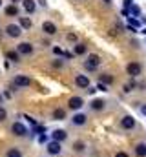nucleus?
I'll return each mask as SVG.
<instances>
[{
	"mask_svg": "<svg viewBox=\"0 0 146 157\" xmlns=\"http://www.w3.org/2000/svg\"><path fill=\"white\" fill-rule=\"evenodd\" d=\"M60 143H57V141H51V143H48V152L51 154V155H59L60 154Z\"/></svg>",
	"mask_w": 146,
	"mask_h": 157,
	"instance_id": "9b49d317",
	"label": "nucleus"
},
{
	"mask_svg": "<svg viewBox=\"0 0 146 157\" xmlns=\"http://www.w3.org/2000/svg\"><path fill=\"white\" fill-rule=\"evenodd\" d=\"M6 57H7V60H9V62H15V64H17V62H20V53H18V51H7V53H6Z\"/></svg>",
	"mask_w": 146,
	"mask_h": 157,
	"instance_id": "dca6fc26",
	"label": "nucleus"
},
{
	"mask_svg": "<svg viewBox=\"0 0 146 157\" xmlns=\"http://www.w3.org/2000/svg\"><path fill=\"white\" fill-rule=\"evenodd\" d=\"M115 157H128V154H124V152H119Z\"/></svg>",
	"mask_w": 146,
	"mask_h": 157,
	"instance_id": "ea45409f",
	"label": "nucleus"
},
{
	"mask_svg": "<svg viewBox=\"0 0 146 157\" xmlns=\"http://www.w3.org/2000/svg\"><path fill=\"white\" fill-rule=\"evenodd\" d=\"M11 132H13L17 137H24V135H28V128H26L22 122H15V124L11 126Z\"/></svg>",
	"mask_w": 146,
	"mask_h": 157,
	"instance_id": "7ed1b4c3",
	"label": "nucleus"
},
{
	"mask_svg": "<svg viewBox=\"0 0 146 157\" xmlns=\"http://www.w3.org/2000/svg\"><path fill=\"white\" fill-rule=\"evenodd\" d=\"M86 115L84 113H77V115H73V124H77V126H82V124H86Z\"/></svg>",
	"mask_w": 146,
	"mask_h": 157,
	"instance_id": "f3484780",
	"label": "nucleus"
},
{
	"mask_svg": "<svg viewBox=\"0 0 146 157\" xmlns=\"http://www.w3.org/2000/svg\"><path fill=\"white\" fill-rule=\"evenodd\" d=\"M133 88H135V82H130V84H126V86H124V91H126V93H130Z\"/></svg>",
	"mask_w": 146,
	"mask_h": 157,
	"instance_id": "c756f323",
	"label": "nucleus"
},
{
	"mask_svg": "<svg viewBox=\"0 0 146 157\" xmlns=\"http://www.w3.org/2000/svg\"><path fill=\"white\" fill-rule=\"evenodd\" d=\"M130 17H135V18L141 17V7H139L137 4H133V6L130 7Z\"/></svg>",
	"mask_w": 146,
	"mask_h": 157,
	"instance_id": "b1692460",
	"label": "nucleus"
},
{
	"mask_svg": "<svg viewBox=\"0 0 146 157\" xmlns=\"http://www.w3.org/2000/svg\"><path fill=\"white\" fill-rule=\"evenodd\" d=\"M99 64H101V57H99L97 53H90V55H88V59H86V62H84L86 70H90V71L97 70V68H99Z\"/></svg>",
	"mask_w": 146,
	"mask_h": 157,
	"instance_id": "f257e3e1",
	"label": "nucleus"
},
{
	"mask_svg": "<svg viewBox=\"0 0 146 157\" xmlns=\"http://www.w3.org/2000/svg\"><path fill=\"white\" fill-rule=\"evenodd\" d=\"M126 71H128L130 77H139L141 71H143V66H141L139 62H130V64L126 66Z\"/></svg>",
	"mask_w": 146,
	"mask_h": 157,
	"instance_id": "f03ea898",
	"label": "nucleus"
},
{
	"mask_svg": "<svg viewBox=\"0 0 146 157\" xmlns=\"http://www.w3.org/2000/svg\"><path fill=\"white\" fill-rule=\"evenodd\" d=\"M6 119H7V112H6V108L0 106V122H4Z\"/></svg>",
	"mask_w": 146,
	"mask_h": 157,
	"instance_id": "c85d7f7f",
	"label": "nucleus"
},
{
	"mask_svg": "<svg viewBox=\"0 0 146 157\" xmlns=\"http://www.w3.org/2000/svg\"><path fill=\"white\" fill-rule=\"evenodd\" d=\"M6 15H7V17H18V7H17L15 4L7 6V7H6Z\"/></svg>",
	"mask_w": 146,
	"mask_h": 157,
	"instance_id": "6ab92c4d",
	"label": "nucleus"
},
{
	"mask_svg": "<svg viewBox=\"0 0 146 157\" xmlns=\"http://www.w3.org/2000/svg\"><path fill=\"white\" fill-rule=\"evenodd\" d=\"M53 119H55V121H64V119H66V112H64L62 108L55 110V112H53Z\"/></svg>",
	"mask_w": 146,
	"mask_h": 157,
	"instance_id": "4be33fe9",
	"label": "nucleus"
},
{
	"mask_svg": "<svg viewBox=\"0 0 146 157\" xmlns=\"http://www.w3.org/2000/svg\"><path fill=\"white\" fill-rule=\"evenodd\" d=\"M73 150H75V152H79V154H80V152H84V150H86V144H84V143H82V141H77V143H75V144H73Z\"/></svg>",
	"mask_w": 146,
	"mask_h": 157,
	"instance_id": "393cba45",
	"label": "nucleus"
},
{
	"mask_svg": "<svg viewBox=\"0 0 146 157\" xmlns=\"http://www.w3.org/2000/svg\"><path fill=\"white\" fill-rule=\"evenodd\" d=\"M128 28H133V29L141 28V20L135 18V17H128Z\"/></svg>",
	"mask_w": 146,
	"mask_h": 157,
	"instance_id": "aec40b11",
	"label": "nucleus"
},
{
	"mask_svg": "<svg viewBox=\"0 0 146 157\" xmlns=\"http://www.w3.org/2000/svg\"><path fill=\"white\" fill-rule=\"evenodd\" d=\"M11 2H13V4H15V2H20V0H11Z\"/></svg>",
	"mask_w": 146,
	"mask_h": 157,
	"instance_id": "37998d69",
	"label": "nucleus"
},
{
	"mask_svg": "<svg viewBox=\"0 0 146 157\" xmlns=\"http://www.w3.org/2000/svg\"><path fill=\"white\" fill-rule=\"evenodd\" d=\"M99 82H102V84H106V86H108V84L113 82V77H111L110 73H102V75L99 77Z\"/></svg>",
	"mask_w": 146,
	"mask_h": 157,
	"instance_id": "5701e85b",
	"label": "nucleus"
},
{
	"mask_svg": "<svg viewBox=\"0 0 146 157\" xmlns=\"http://www.w3.org/2000/svg\"><path fill=\"white\" fill-rule=\"evenodd\" d=\"M46 141H48V137H46V133H40V135H38V143H40V144H44Z\"/></svg>",
	"mask_w": 146,
	"mask_h": 157,
	"instance_id": "f704fd0d",
	"label": "nucleus"
},
{
	"mask_svg": "<svg viewBox=\"0 0 146 157\" xmlns=\"http://www.w3.org/2000/svg\"><path fill=\"white\" fill-rule=\"evenodd\" d=\"M97 90H99V91H108V86L102 84V82H99V84H97Z\"/></svg>",
	"mask_w": 146,
	"mask_h": 157,
	"instance_id": "2f4dec72",
	"label": "nucleus"
},
{
	"mask_svg": "<svg viewBox=\"0 0 146 157\" xmlns=\"http://www.w3.org/2000/svg\"><path fill=\"white\" fill-rule=\"evenodd\" d=\"M38 4H40L42 7H46V6H48V2H46V0H38Z\"/></svg>",
	"mask_w": 146,
	"mask_h": 157,
	"instance_id": "4c0bfd02",
	"label": "nucleus"
},
{
	"mask_svg": "<svg viewBox=\"0 0 146 157\" xmlns=\"http://www.w3.org/2000/svg\"><path fill=\"white\" fill-rule=\"evenodd\" d=\"M62 64H64V62L59 59V60H55V62H53V68H62Z\"/></svg>",
	"mask_w": 146,
	"mask_h": 157,
	"instance_id": "c9c22d12",
	"label": "nucleus"
},
{
	"mask_svg": "<svg viewBox=\"0 0 146 157\" xmlns=\"http://www.w3.org/2000/svg\"><path fill=\"white\" fill-rule=\"evenodd\" d=\"M44 132H46L44 126H35V128L31 130V135H40V133H44Z\"/></svg>",
	"mask_w": 146,
	"mask_h": 157,
	"instance_id": "bb28decb",
	"label": "nucleus"
},
{
	"mask_svg": "<svg viewBox=\"0 0 146 157\" xmlns=\"http://www.w3.org/2000/svg\"><path fill=\"white\" fill-rule=\"evenodd\" d=\"M6 33H7L9 37L17 39V37H20V33H22V28H20V26H17V24H9V26L6 28Z\"/></svg>",
	"mask_w": 146,
	"mask_h": 157,
	"instance_id": "39448f33",
	"label": "nucleus"
},
{
	"mask_svg": "<svg viewBox=\"0 0 146 157\" xmlns=\"http://www.w3.org/2000/svg\"><path fill=\"white\" fill-rule=\"evenodd\" d=\"M141 113H143V115H146V104H143V106H141Z\"/></svg>",
	"mask_w": 146,
	"mask_h": 157,
	"instance_id": "58836bf2",
	"label": "nucleus"
},
{
	"mask_svg": "<svg viewBox=\"0 0 146 157\" xmlns=\"http://www.w3.org/2000/svg\"><path fill=\"white\" fill-rule=\"evenodd\" d=\"M90 106H91V110L99 112V110H104V106H106V101H104V99H93V101L90 102Z\"/></svg>",
	"mask_w": 146,
	"mask_h": 157,
	"instance_id": "f8f14e48",
	"label": "nucleus"
},
{
	"mask_svg": "<svg viewBox=\"0 0 146 157\" xmlns=\"http://www.w3.org/2000/svg\"><path fill=\"white\" fill-rule=\"evenodd\" d=\"M121 126L124 130H132V128H135V119L132 117V115H126V117H122V121H121Z\"/></svg>",
	"mask_w": 146,
	"mask_h": 157,
	"instance_id": "6e6552de",
	"label": "nucleus"
},
{
	"mask_svg": "<svg viewBox=\"0 0 146 157\" xmlns=\"http://www.w3.org/2000/svg\"><path fill=\"white\" fill-rule=\"evenodd\" d=\"M0 6H2V0H0Z\"/></svg>",
	"mask_w": 146,
	"mask_h": 157,
	"instance_id": "a18cd8bd",
	"label": "nucleus"
},
{
	"mask_svg": "<svg viewBox=\"0 0 146 157\" xmlns=\"http://www.w3.org/2000/svg\"><path fill=\"white\" fill-rule=\"evenodd\" d=\"M51 137H53V141H57V143H62V141L68 137V133H66L64 130H55V132L51 133Z\"/></svg>",
	"mask_w": 146,
	"mask_h": 157,
	"instance_id": "ddd939ff",
	"label": "nucleus"
},
{
	"mask_svg": "<svg viewBox=\"0 0 146 157\" xmlns=\"http://www.w3.org/2000/svg\"><path fill=\"white\" fill-rule=\"evenodd\" d=\"M0 104H2V95H0Z\"/></svg>",
	"mask_w": 146,
	"mask_h": 157,
	"instance_id": "c03bdc74",
	"label": "nucleus"
},
{
	"mask_svg": "<svg viewBox=\"0 0 146 157\" xmlns=\"http://www.w3.org/2000/svg\"><path fill=\"white\" fill-rule=\"evenodd\" d=\"M68 106H70L71 110H80V108L84 106V101H82V97H71L70 102H68Z\"/></svg>",
	"mask_w": 146,
	"mask_h": 157,
	"instance_id": "1a4fd4ad",
	"label": "nucleus"
},
{
	"mask_svg": "<svg viewBox=\"0 0 146 157\" xmlns=\"http://www.w3.org/2000/svg\"><path fill=\"white\" fill-rule=\"evenodd\" d=\"M133 6V2L132 0H124V6H122V9H126V11H130V7Z\"/></svg>",
	"mask_w": 146,
	"mask_h": 157,
	"instance_id": "7c9ffc66",
	"label": "nucleus"
},
{
	"mask_svg": "<svg viewBox=\"0 0 146 157\" xmlns=\"http://www.w3.org/2000/svg\"><path fill=\"white\" fill-rule=\"evenodd\" d=\"M53 53L59 55V57H68V51H62L60 48H53Z\"/></svg>",
	"mask_w": 146,
	"mask_h": 157,
	"instance_id": "cd10ccee",
	"label": "nucleus"
},
{
	"mask_svg": "<svg viewBox=\"0 0 146 157\" xmlns=\"http://www.w3.org/2000/svg\"><path fill=\"white\" fill-rule=\"evenodd\" d=\"M95 91H99V90H97V88H91V86H90V88H88V93H90V95H93V93H95Z\"/></svg>",
	"mask_w": 146,
	"mask_h": 157,
	"instance_id": "e433bc0d",
	"label": "nucleus"
},
{
	"mask_svg": "<svg viewBox=\"0 0 146 157\" xmlns=\"http://www.w3.org/2000/svg\"><path fill=\"white\" fill-rule=\"evenodd\" d=\"M102 2H104V4H108V6L111 4V0H102Z\"/></svg>",
	"mask_w": 146,
	"mask_h": 157,
	"instance_id": "a19ab883",
	"label": "nucleus"
},
{
	"mask_svg": "<svg viewBox=\"0 0 146 157\" xmlns=\"http://www.w3.org/2000/svg\"><path fill=\"white\" fill-rule=\"evenodd\" d=\"M141 33H143V35H146V26L143 28V31H141Z\"/></svg>",
	"mask_w": 146,
	"mask_h": 157,
	"instance_id": "79ce46f5",
	"label": "nucleus"
},
{
	"mask_svg": "<svg viewBox=\"0 0 146 157\" xmlns=\"http://www.w3.org/2000/svg\"><path fill=\"white\" fill-rule=\"evenodd\" d=\"M42 31H44L46 35H55V33H57V26H55L53 22L46 20V22H42Z\"/></svg>",
	"mask_w": 146,
	"mask_h": 157,
	"instance_id": "423d86ee",
	"label": "nucleus"
},
{
	"mask_svg": "<svg viewBox=\"0 0 146 157\" xmlns=\"http://www.w3.org/2000/svg\"><path fill=\"white\" fill-rule=\"evenodd\" d=\"M66 39L70 40V42H77V35H75V33H68V35H66Z\"/></svg>",
	"mask_w": 146,
	"mask_h": 157,
	"instance_id": "72a5a7b5",
	"label": "nucleus"
},
{
	"mask_svg": "<svg viewBox=\"0 0 146 157\" xmlns=\"http://www.w3.org/2000/svg\"><path fill=\"white\" fill-rule=\"evenodd\" d=\"M75 84L79 88H90V77L88 75H77L75 77Z\"/></svg>",
	"mask_w": 146,
	"mask_h": 157,
	"instance_id": "9d476101",
	"label": "nucleus"
},
{
	"mask_svg": "<svg viewBox=\"0 0 146 157\" xmlns=\"http://www.w3.org/2000/svg\"><path fill=\"white\" fill-rule=\"evenodd\" d=\"M13 84L18 86V88H26V86L31 84V78L28 77V75H17V77L13 78Z\"/></svg>",
	"mask_w": 146,
	"mask_h": 157,
	"instance_id": "20e7f679",
	"label": "nucleus"
},
{
	"mask_svg": "<svg viewBox=\"0 0 146 157\" xmlns=\"http://www.w3.org/2000/svg\"><path fill=\"white\" fill-rule=\"evenodd\" d=\"M22 7H24L28 13H33L36 9V2L35 0H22Z\"/></svg>",
	"mask_w": 146,
	"mask_h": 157,
	"instance_id": "4468645a",
	"label": "nucleus"
},
{
	"mask_svg": "<svg viewBox=\"0 0 146 157\" xmlns=\"http://www.w3.org/2000/svg\"><path fill=\"white\" fill-rule=\"evenodd\" d=\"M7 157H22V152L17 150V148H11V150L7 152Z\"/></svg>",
	"mask_w": 146,
	"mask_h": 157,
	"instance_id": "a878e982",
	"label": "nucleus"
},
{
	"mask_svg": "<svg viewBox=\"0 0 146 157\" xmlns=\"http://www.w3.org/2000/svg\"><path fill=\"white\" fill-rule=\"evenodd\" d=\"M17 51H18L20 55H29V53H33V46H31L29 42H22V44H18Z\"/></svg>",
	"mask_w": 146,
	"mask_h": 157,
	"instance_id": "0eeeda50",
	"label": "nucleus"
},
{
	"mask_svg": "<svg viewBox=\"0 0 146 157\" xmlns=\"http://www.w3.org/2000/svg\"><path fill=\"white\" fill-rule=\"evenodd\" d=\"M73 51H75V55H84V53H86V44L77 42V44H75V48H73Z\"/></svg>",
	"mask_w": 146,
	"mask_h": 157,
	"instance_id": "412c9836",
	"label": "nucleus"
},
{
	"mask_svg": "<svg viewBox=\"0 0 146 157\" xmlns=\"http://www.w3.org/2000/svg\"><path fill=\"white\" fill-rule=\"evenodd\" d=\"M18 26H20L22 29H31L33 22H31V18H28V17H20V18H18Z\"/></svg>",
	"mask_w": 146,
	"mask_h": 157,
	"instance_id": "2eb2a0df",
	"label": "nucleus"
},
{
	"mask_svg": "<svg viewBox=\"0 0 146 157\" xmlns=\"http://www.w3.org/2000/svg\"><path fill=\"white\" fill-rule=\"evenodd\" d=\"M24 119H26V121H28V122H29V124H31L33 128L36 126V122H35V119H33V117H29V115H24Z\"/></svg>",
	"mask_w": 146,
	"mask_h": 157,
	"instance_id": "473e14b6",
	"label": "nucleus"
},
{
	"mask_svg": "<svg viewBox=\"0 0 146 157\" xmlns=\"http://www.w3.org/2000/svg\"><path fill=\"white\" fill-rule=\"evenodd\" d=\"M135 155L137 157H146V144L144 143H139L135 146Z\"/></svg>",
	"mask_w": 146,
	"mask_h": 157,
	"instance_id": "a211bd4d",
	"label": "nucleus"
}]
</instances>
